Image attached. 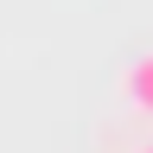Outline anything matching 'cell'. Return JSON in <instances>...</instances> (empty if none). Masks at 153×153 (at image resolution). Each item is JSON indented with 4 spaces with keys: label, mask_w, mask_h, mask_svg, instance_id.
Listing matches in <instances>:
<instances>
[{
    "label": "cell",
    "mask_w": 153,
    "mask_h": 153,
    "mask_svg": "<svg viewBox=\"0 0 153 153\" xmlns=\"http://www.w3.org/2000/svg\"><path fill=\"white\" fill-rule=\"evenodd\" d=\"M128 102L140 108V115H153V51H147L140 64L128 70Z\"/></svg>",
    "instance_id": "cell-1"
},
{
    "label": "cell",
    "mask_w": 153,
    "mask_h": 153,
    "mask_svg": "<svg viewBox=\"0 0 153 153\" xmlns=\"http://www.w3.org/2000/svg\"><path fill=\"white\" fill-rule=\"evenodd\" d=\"M147 153H153V140H147Z\"/></svg>",
    "instance_id": "cell-2"
}]
</instances>
